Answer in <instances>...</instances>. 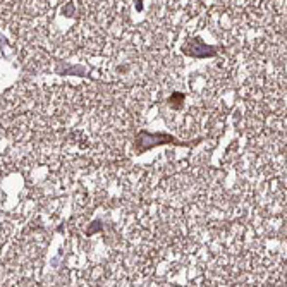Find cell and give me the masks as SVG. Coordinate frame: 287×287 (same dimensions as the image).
Here are the masks:
<instances>
[{
	"label": "cell",
	"mask_w": 287,
	"mask_h": 287,
	"mask_svg": "<svg viewBox=\"0 0 287 287\" xmlns=\"http://www.w3.org/2000/svg\"><path fill=\"white\" fill-rule=\"evenodd\" d=\"M201 140H194L191 143H184L179 141L176 136L169 133H150V131H138L134 136V146H136V153H144V151L151 150L155 146H165V144H176V146H191V144L200 143Z\"/></svg>",
	"instance_id": "1"
},
{
	"label": "cell",
	"mask_w": 287,
	"mask_h": 287,
	"mask_svg": "<svg viewBox=\"0 0 287 287\" xmlns=\"http://www.w3.org/2000/svg\"><path fill=\"white\" fill-rule=\"evenodd\" d=\"M184 55L187 57H194V59H210L215 57L219 54V50H222V47H215V45H208L205 43L200 36H193V38L186 40L184 45L181 47Z\"/></svg>",
	"instance_id": "2"
},
{
	"label": "cell",
	"mask_w": 287,
	"mask_h": 287,
	"mask_svg": "<svg viewBox=\"0 0 287 287\" xmlns=\"http://www.w3.org/2000/svg\"><path fill=\"white\" fill-rule=\"evenodd\" d=\"M184 98H186V95L184 93L174 91V93L170 95L169 100H167V103H169V107L174 108V110H181V108H183V103H184Z\"/></svg>",
	"instance_id": "3"
},
{
	"label": "cell",
	"mask_w": 287,
	"mask_h": 287,
	"mask_svg": "<svg viewBox=\"0 0 287 287\" xmlns=\"http://www.w3.org/2000/svg\"><path fill=\"white\" fill-rule=\"evenodd\" d=\"M100 226H102L100 222H95L93 226H90V227H88L86 234H88V236H90V234H95V232H97V230H100V229H97V227H100Z\"/></svg>",
	"instance_id": "4"
}]
</instances>
